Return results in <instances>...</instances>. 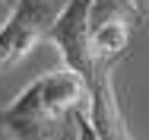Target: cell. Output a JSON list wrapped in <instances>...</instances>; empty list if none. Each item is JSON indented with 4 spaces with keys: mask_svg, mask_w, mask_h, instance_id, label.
Segmentation results:
<instances>
[{
    "mask_svg": "<svg viewBox=\"0 0 149 140\" xmlns=\"http://www.w3.org/2000/svg\"><path fill=\"white\" fill-rule=\"evenodd\" d=\"M127 42H130V26H124V23H105V26L89 32V48L95 54V61L120 54L127 48Z\"/></svg>",
    "mask_w": 149,
    "mask_h": 140,
    "instance_id": "8992f818",
    "label": "cell"
},
{
    "mask_svg": "<svg viewBox=\"0 0 149 140\" xmlns=\"http://www.w3.org/2000/svg\"><path fill=\"white\" fill-rule=\"evenodd\" d=\"M0 3H6V6H10V10H13V6H16V0H0Z\"/></svg>",
    "mask_w": 149,
    "mask_h": 140,
    "instance_id": "9c48e42d",
    "label": "cell"
},
{
    "mask_svg": "<svg viewBox=\"0 0 149 140\" xmlns=\"http://www.w3.org/2000/svg\"><path fill=\"white\" fill-rule=\"evenodd\" d=\"M130 3L140 10V16H146V13H149V0H130Z\"/></svg>",
    "mask_w": 149,
    "mask_h": 140,
    "instance_id": "ba28073f",
    "label": "cell"
},
{
    "mask_svg": "<svg viewBox=\"0 0 149 140\" xmlns=\"http://www.w3.org/2000/svg\"><path fill=\"white\" fill-rule=\"evenodd\" d=\"M86 112H89V121H92V127H95V134H98V140H133L130 131H127V124H124L118 96H114L111 67H105L102 61L95 67V80L89 86Z\"/></svg>",
    "mask_w": 149,
    "mask_h": 140,
    "instance_id": "277c9868",
    "label": "cell"
},
{
    "mask_svg": "<svg viewBox=\"0 0 149 140\" xmlns=\"http://www.w3.org/2000/svg\"><path fill=\"white\" fill-rule=\"evenodd\" d=\"M60 10V0H16L6 23L0 26V67L29 54V48L41 42L45 32L54 26Z\"/></svg>",
    "mask_w": 149,
    "mask_h": 140,
    "instance_id": "3957f363",
    "label": "cell"
},
{
    "mask_svg": "<svg viewBox=\"0 0 149 140\" xmlns=\"http://www.w3.org/2000/svg\"><path fill=\"white\" fill-rule=\"evenodd\" d=\"M67 118L76 124V140H98V134H95V127H92V121H89V112H86V105L73 108Z\"/></svg>",
    "mask_w": 149,
    "mask_h": 140,
    "instance_id": "52a82bcc",
    "label": "cell"
},
{
    "mask_svg": "<svg viewBox=\"0 0 149 140\" xmlns=\"http://www.w3.org/2000/svg\"><path fill=\"white\" fill-rule=\"evenodd\" d=\"M89 102L86 83L67 67L41 73L0 108V131L10 140H57L60 118Z\"/></svg>",
    "mask_w": 149,
    "mask_h": 140,
    "instance_id": "6da1fadb",
    "label": "cell"
},
{
    "mask_svg": "<svg viewBox=\"0 0 149 140\" xmlns=\"http://www.w3.org/2000/svg\"><path fill=\"white\" fill-rule=\"evenodd\" d=\"M60 3H67V0H60Z\"/></svg>",
    "mask_w": 149,
    "mask_h": 140,
    "instance_id": "30bf717a",
    "label": "cell"
},
{
    "mask_svg": "<svg viewBox=\"0 0 149 140\" xmlns=\"http://www.w3.org/2000/svg\"><path fill=\"white\" fill-rule=\"evenodd\" d=\"M105 23H124V26H136L143 23L140 10L130 0H92L89 6V32Z\"/></svg>",
    "mask_w": 149,
    "mask_h": 140,
    "instance_id": "5b68a950",
    "label": "cell"
},
{
    "mask_svg": "<svg viewBox=\"0 0 149 140\" xmlns=\"http://www.w3.org/2000/svg\"><path fill=\"white\" fill-rule=\"evenodd\" d=\"M89 6L92 0H67L60 16L54 19V26L45 32V38L60 48L67 70L76 73L86 83V89L92 86L95 67H98V61L89 48Z\"/></svg>",
    "mask_w": 149,
    "mask_h": 140,
    "instance_id": "7a4b0ae2",
    "label": "cell"
}]
</instances>
